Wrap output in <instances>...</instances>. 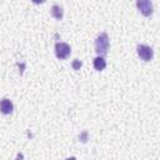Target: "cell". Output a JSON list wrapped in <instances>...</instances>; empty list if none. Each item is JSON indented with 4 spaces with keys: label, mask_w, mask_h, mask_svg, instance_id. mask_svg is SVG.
<instances>
[{
    "label": "cell",
    "mask_w": 160,
    "mask_h": 160,
    "mask_svg": "<svg viewBox=\"0 0 160 160\" xmlns=\"http://www.w3.org/2000/svg\"><path fill=\"white\" fill-rule=\"evenodd\" d=\"M110 42H109V36L106 32H101L96 36L95 39V51L99 55H105L108 54Z\"/></svg>",
    "instance_id": "cell-1"
},
{
    "label": "cell",
    "mask_w": 160,
    "mask_h": 160,
    "mask_svg": "<svg viewBox=\"0 0 160 160\" xmlns=\"http://www.w3.org/2000/svg\"><path fill=\"white\" fill-rule=\"evenodd\" d=\"M70 52H71V48H70L69 44H66V42H56L55 44V55H56V58L64 60L70 55Z\"/></svg>",
    "instance_id": "cell-3"
},
{
    "label": "cell",
    "mask_w": 160,
    "mask_h": 160,
    "mask_svg": "<svg viewBox=\"0 0 160 160\" xmlns=\"http://www.w3.org/2000/svg\"><path fill=\"white\" fill-rule=\"evenodd\" d=\"M92 62H94L95 70H98V71H101V70H104L106 68V60L102 56H96Z\"/></svg>",
    "instance_id": "cell-6"
},
{
    "label": "cell",
    "mask_w": 160,
    "mask_h": 160,
    "mask_svg": "<svg viewBox=\"0 0 160 160\" xmlns=\"http://www.w3.org/2000/svg\"><path fill=\"white\" fill-rule=\"evenodd\" d=\"M136 52H138L139 58L142 59L144 61H150L154 56V50L150 46L144 45V44H139L136 46Z\"/></svg>",
    "instance_id": "cell-2"
},
{
    "label": "cell",
    "mask_w": 160,
    "mask_h": 160,
    "mask_svg": "<svg viewBox=\"0 0 160 160\" xmlns=\"http://www.w3.org/2000/svg\"><path fill=\"white\" fill-rule=\"evenodd\" d=\"M14 110V105L12 102L8 99V98H4L0 100V111L4 114V115H9L11 114Z\"/></svg>",
    "instance_id": "cell-5"
},
{
    "label": "cell",
    "mask_w": 160,
    "mask_h": 160,
    "mask_svg": "<svg viewBox=\"0 0 160 160\" xmlns=\"http://www.w3.org/2000/svg\"><path fill=\"white\" fill-rule=\"evenodd\" d=\"M81 65H82V62H81L80 60H78V59L72 61V68H74L75 70H79V69L81 68Z\"/></svg>",
    "instance_id": "cell-8"
},
{
    "label": "cell",
    "mask_w": 160,
    "mask_h": 160,
    "mask_svg": "<svg viewBox=\"0 0 160 160\" xmlns=\"http://www.w3.org/2000/svg\"><path fill=\"white\" fill-rule=\"evenodd\" d=\"M66 160H75V158H69V159H66Z\"/></svg>",
    "instance_id": "cell-9"
},
{
    "label": "cell",
    "mask_w": 160,
    "mask_h": 160,
    "mask_svg": "<svg viewBox=\"0 0 160 160\" xmlns=\"http://www.w3.org/2000/svg\"><path fill=\"white\" fill-rule=\"evenodd\" d=\"M51 15L56 19V20H61L62 19V15H64V10L60 5L58 4H54L52 8H51Z\"/></svg>",
    "instance_id": "cell-7"
},
{
    "label": "cell",
    "mask_w": 160,
    "mask_h": 160,
    "mask_svg": "<svg viewBox=\"0 0 160 160\" xmlns=\"http://www.w3.org/2000/svg\"><path fill=\"white\" fill-rule=\"evenodd\" d=\"M136 6L144 16H149L152 14V4L149 0H139L136 2Z\"/></svg>",
    "instance_id": "cell-4"
}]
</instances>
